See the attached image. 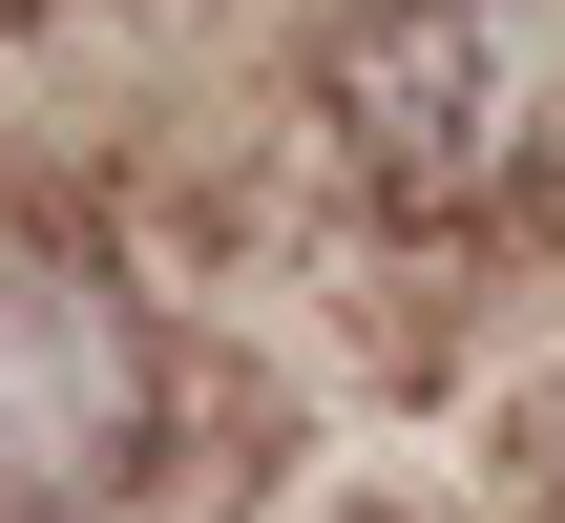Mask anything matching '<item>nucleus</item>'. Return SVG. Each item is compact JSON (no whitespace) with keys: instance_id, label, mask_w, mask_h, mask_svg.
I'll list each match as a JSON object with an SVG mask.
<instances>
[{"instance_id":"nucleus-1","label":"nucleus","mask_w":565,"mask_h":523,"mask_svg":"<svg viewBox=\"0 0 565 523\" xmlns=\"http://www.w3.org/2000/svg\"><path fill=\"white\" fill-rule=\"evenodd\" d=\"M315 126L377 210H419L461 252H545L565 231V0H377V21H335Z\"/></svg>"},{"instance_id":"nucleus-2","label":"nucleus","mask_w":565,"mask_h":523,"mask_svg":"<svg viewBox=\"0 0 565 523\" xmlns=\"http://www.w3.org/2000/svg\"><path fill=\"white\" fill-rule=\"evenodd\" d=\"M168 440V314L84 231H0V523H84Z\"/></svg>"},{"instance_id":"nucleus-3","label":"nucleus","mask_w":565,"mask_h":523,"mask_svg":"<svg viewBox=\"0 0 565 523\" xmlns=\"http://www.w3.org/2000/svg\"><path fill=\"white\" fill-rule=\"evenodd\" d=\"M545 503H565V461H545Z\"/></svg>"}]
</instances>
